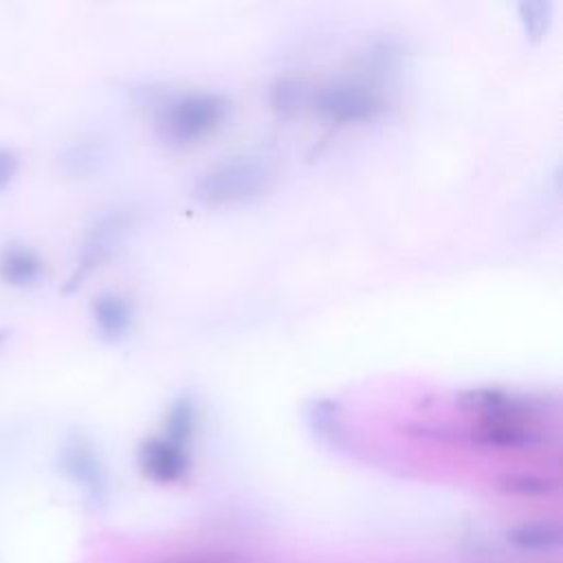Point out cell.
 Returning a JSON list of instances; mask_svg holds the SVG:
<instances>
[{
	"label": "cell",
	"instance_id": "obj_18",
	"mask_svg": "<svg viewBox=\"0 0 563 563\" xmlns=\"http://www.w3.org/2000/svg\"><path fill=\"white\" fill-rule=\"evenodd\" d=\"M185 563H205V561H185Z\"/></svg>",
	"mask_w": 563,
	"mask_h": 563
},
{
	"label": "cell",
	"instance_id": "obj_2",
	"mask_svg": "<svg viewBox=\"0 0 563 563\" xmlns=\"http://www.w3.org/2000/svg\"><path fill=\"white\" fill-rule=\"evenodd\" d=\"M229 114V99L222 95H187L174 101L161 117V134L172 143H191L213 132Z\"/></svg>",
	"mask_w": 563,
	"mask_h": 563
},
{
	"label": "cell",
	"instance_id": "obj_10",
	"mask_svg": "<svg viewBox=\"0 0 563 563\" xmlns=\"http://www.w3.org/2000/svg\"><path fill=\"white\" fill-rule=\"evenodd\" d=\"M497 488L506 495L539 497L554 493L559 488V482L539 473H506L497 479Z\"/></svg>",
	"mask_w": 563,
	"mask_h": 563
},
{
	"label": "cell",
	"instance_id": "obj_7",
	"mask_svg": "<svg viewBox=\"0 0 563 563\" xmlns=\"http://www.w3.org/2000/svg\"><path fill=\"white\" fill-rule=\"evenodd\" d=\"M59 462H62V468L68 473V477H73L84 488H88V490L101 488V479H103L101 464H99L92 446L84 438H79V435L68 438L62 446Z\"/></svg>",
	"mask_w": 563,
	"mask_h": 563
},
{
	"label": "cell",
	"instance_id": "obj_3",
	"mask_svg": "<svg viewBox=\"0 0 563 563\" xmlns=\"http://www.w3.org/2000/svg\"><path fill=\"white\" fill-rule=\"evenodd\" d=\"M314 106L321 112V117H325L328 121L354 123V121L374 119L383 108V99L367 86L341 81V84L321 88L317 92Z\"/></svg>",
	"mask_w": 563,
	"mask_h": 563
},
{
	"label": "cell",
	"instance_id": "obj_16",
	"mask_svg": "<svg viewBox=\"0 0 563 563\" xmlns=\"http://www.w3.org/2000/svg\"><path fill=\"white\" fill-rule=\"evenodd\" d=\"M299 90H297V84H290V81H279L273 86V95H271V101L275 108L279 110H286L295 103Z\"/></svg>",
	"mask_w": 563,
	"mask_h": 563
},
{
	"label": "cell",
	"instance_id": "obj_12",
	"mask_svg": "<svg viewBox=\"0 0 563 563\" xmlns=\"http://www.w3.org/2000/svg\"><path fill=\"white\" fill-rule=\"evenodd\" d=\"M510 539L523 548H548L561 541V530L556 523H530L517 528Z\"/></svg>",
	"mask_w": 563,
	"mask_h": 563
},
{
	"label": "cell",
	"instance_id": "obj_8",
	"mask_svg": "<svg viewBox=\"0 0 563 563\" xmlns=\"http://www.w3.org/2000/svg\"><path fill=\"white\" fill-rule=\"evenodd\" d=\"M141 466L154 479L169 482L183 475L187 468V457L180 444L172 440H147L141 449Z\"/></svg>",
	"mask_w": 563,
	"mask_h": 563
},
{
	"label": "cell",
	"instance_id": "obj_9",
	"mask_svg": "<svg viewBox=\"0 0 563 563\" xmlns=\"http://www.w3.org/2000/svg\"><path fill=\"white\" fill-rule=\"evenodd\" d=\"M90 312H92V321H95L99 334L108 341H117L130 330L132 308L117 292L97 295L90 306Z\"/></svg>",
	"mask_w": 563,
	"mask_h": 563
},
{
	"label": "cell",
	"instance_id": "obj_15",
	"mask_svg": "<svg viewBox=\"0 0 563 563\" xmlns=\"http://www.w3.org/2000/svg\"><path fill=\"white\" fill-rule=\"evenodd\" d=\"M20 169V156L15 150L0 145V194L15 180Z\"/></svg>",
	"mask_w": 563,
	"mask_h": 563
},
{
	"label": "cell",
	"instance_id": "obj_14",
	"mask_svg": "<svg viewBox=\"0 0 563 563\" xmlns=\"http://www.w3.org/2000/svg\"><path fill=\"white\" fill-rule=\"evenodd\" d=\"M62 163L70 174H86L99 163V152H95L90 145H75L64 154Z\"/></svg>",
	"mask_w": 563,
	"mask_h": 563
},
{
	"label": "cell",
	"instance_id": "obj_5",
	"mask_svg": "<svg viewBox=\"0 0 563 563\" xmlns=\"http://www.w3.org/2000/svg\"><path fill=\"white\" fill-rule=\"evenodd\" d=\"M130 216L125 211H110L103 213L88 231L81 253H79V273H86L99 266L103 260L112 255L117 249L121 233L128 229Z\"/></svg>",
	"mask_w": 563,
	"mask_h": 563
},
{
	"label": "cell",
	"instance_id": "obj_6",
	"mask_svg": "<svg viewBox=\"0 0 563 563\" xmlns=\"http://www.w3.org/2000/svg\"><path fill=\"white\" fill-rule=\"evenodd\" d=\"M44 275V260L26 244L9 242L0 249V282L11 288H31Z\"/></svg>",
	"mask_w": 563,
	"mask_h": 563
},
{
	"label": "cell",
	"instance_id": "obj_13",
	"mask_svg": "<svg viewBox=\"0 0 563 563\" xmlns=\"http://www.w3.org/2000/svg\"><path fill=\"white\" fill-rule=\"evenodd\" d=\"M519 15L530 37H541L548 26V4L539 0H528L519 4Z\"/></svg>",
	"mask_w": 563,
	"mask_h": 563
},
{
	"label": "cell",
	"instance_id": "obj_11",
	"mask_svg": "<svg viewBox=\"0 0 563 563\" xmlns=\"http://www.w3.org/2000/svg\"><path fill=\"white\" fill-rule=\"evenodd\" d=\"M194 422H196V407H194V400L187 398V396H180L172 409H169V416H167V431H169V438L172 442L176 444H183L185 438H189L191 429H194Z\"/></svg>",
	"mask_w": 563,
	"mask_h": 563
},
{
	"label": "cell",
	"instance_id": "obj_1",
	"mask_svg": "<svg viewBox=\"0 0 563 563\" xmlns=\"http://www.w3.org/2000/svg\"><path fill=\"white\" fill-rule=\"evenodd\" d=\"M268 180L271 174L260 161L231 158L205 172L196 180L191 196L209 207L240 205L262 196V191L268 187Z\"/></svg>",
	"mask_w": 563,
	"mask_h": 563
},
{
	"label": "cell",
	"instance_id": "obj_17",
	"mask_svg": "<svg viewBox=\"0 0 563 563\" xmlns=\"http://www.w3.org/2000/svg\"><path fill=\"white\" fill-rule=\"evenodd\" d=\"M7 339H9V330H7V328H0V347L4 345Z\"/></svg>",
	"mask_w": 563,
	"mask_h": 563
},
{
	"label": "cell",
	"instance_id": "obj_4",
	"mask_svg": "<svg viewBox=\"0 0 563 563\" xmlns=\"http://www.w3.org/2000/svg\"><path fill=\"white\" fill-rule=\"evenodd\" d=\"M473 440L497 449H528L543 444V431L526 418H479Z\"/></svg>",
	"mask_w": 563,
	"mask_h": 563
}]
</instances>
